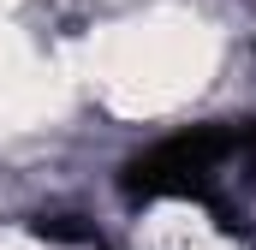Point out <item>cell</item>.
Segmentation results:
<instances>
[{"mask_svg": "<svg viewBox=\"0 0 256 250\" xmlns=\"http://www.w3.org/2000/svg\"><path fill=\"white\" fill-rule=\"evenodd\" d=\"M131 208L191 202L226 238L256 250V120H208L137 149L120 167Z\"/></svg>", "mask_w": 256, "mask_h": 250, "instance_id": "1", "label": "cell"}, {"mask_svg": "<svg viewBox=\"0 0 256 250\" xmlns=\"http://www.w3.org/2000/svg\"><path fill=\"white\" fill-rule=\"evenodd\" d=\"M84 250H108V244H102V238H90V244H84Z\"/></svg>", "mask_w": 256, "mask_h": 250, "instance_id": "2", "label": "cell"}]
</instances>
